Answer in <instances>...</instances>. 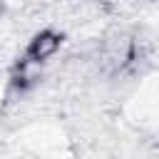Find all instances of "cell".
<instances>
[{"mask_svg":"<svg viewBox=\"0 0 159 159\" xmlns=\"http://www.w3.org/2000/svg\"><path fill=\"white\" fill-rule=\"evenodd\" d=\"M60 35L57 32H50V30H45V32H37L32 40H30V45H27V55H25V60H30V62H45V60H50L57 50H60Z\"/></svg>","mask_w":159,"mask_h":159,"instance_id":"1","label":"cell"}]
</instances>
